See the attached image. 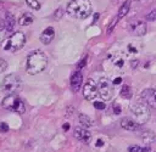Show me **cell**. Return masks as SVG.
Instances as JSON below:
<instances>
[{
	"mask_svg": "<svg viewBox=\"0 0 156 152\" xmlns=\"http://www.w3.org/2000/svg\"><path fill=\"white\" fill-rule=\"evenodd\" d=\"M48 66V57L41 50H34L32 51L26 62V71L28 74H38L43 72Z\"/></svg>",
	"mask_w": 156,
	"mask_h": 152,
	"instance_id": "1",
	"label": "cell"
},
{
	"mask_svg": "<svg viewBox=\"0 0 156 152\" xmlns=\"http://www.w3.org/2000/svg\"><path fill=\"white\" fill-rule=\"evenodd\" d=\"M66 11L73 18L84 19L91 13V2L89 0H71Z\"/></svg>",
	"mask_w": 156,
	"mask_h": 152,
	"instance_id": "2",
	"label": "cell"
},
{
	"mask_svg": "<svg viewBox=\"0 0 156 152\" xmlns=\"http://www.w3.org/2000/svg\"><path fill=\"white\" fill-rule=\"evenodd\" d=\"M21 88H22V80L15 73L6 75L1 81V90L6 94H10V95L18 92L21 90Z\"/></svg>",
	"mask_w": 156,
	"mask_h": 152,
	"instance_id": "3",
	"label": "cell"
},
{
	"mask_svg": "<svg viewBox=\"0 0 156 152\" xmlns=\"http://www.w3.org/2000/svg\"><path fill=\"white\" fill-rule=\"evenodd\" d=\"M1 106L7 111H12V112H16L20 114L24 113V111H26V106H24L23 101L15 94L5 96L1 101Z\"/></svg>",
	"mask_w": 156,
	"mask_h": 152,
	"instance_id": "4",
	"label": "cell"
},
{
	"mask_svg": "<svg viewBox=\"0 0 156 152\" xmlns=\"http://www.w3.org/2000/svg\"><path fill=\"white\" fill-rule=\"evenodd\" d=\"M26 43V36L22 32H16L13 33L5 43L4 45V49L6 51H10V52H15V51H18Z\"/></svg>",
	"mask_w": 156,
	"mask_h": 152,
	"instance_id": "5",
	"label": "cell"
},
{
	"mask_svg": "<svg viewBox=\"0 0 156 152\" xmlns=\"http://www.w3.org/2000/svg\"><path fill=\"white\" fill-rule=\"evenodd\" d=\"M129 108H130V112L136 117V119H138L136 122L139 124H143V123H145L149 119L150 113H149V109H147V107H146L145 103L134 102V103H132L129 106Z\"/></svg>",
	"mask_w": 156,
	"mask_h": 152,
	"instance_id": "6",
	"label": "cell"
},
{
	"mask_svg": "<svg viewBox=\"0 0 156 152\" xmlns=\"http://www.w3.org/2000/svg\"><path fill=\"white\" fill-rule=\"evenodd\" d=\"M98 90H99V95L101 98L104 100H110L112 97L113 94V86L112 83L107 79V78H100L99 83H98Z\"/></svg>",
	"mask_w": 156,
	"mask_h": 152,
	"instance_id": "7",
	"label": "cell"
},
{
	"mask_svg": "<svg viewBox=\"0 0 156 152\" xmlns=\"http://www.w3.org/2000/svg\"><path fill=\"white\" fill-rule=\"evenodd\" d=\"M99 95L98 84L94 81V79H88L87 83L83 86V96L88 101H93Z\"/></svg>",
	"mask_w": 156,
	"mask_h": 152,
	"instance_id": "8",
	"label": "cell"
},
{
	"mask_svg": "<svg viewBox=\"0 0 156 152\" xmlns=\"http://www.w3.org/2000/svg\"><path fill=\"white\" fill-rule=\"evenodd\" d=\"M140 96L146 106L151 108H156V89H145L141 91Z\"/></svg>",
	"mask_w": 156,
	"mask_h": 152,
	"instance_id": "9",
	"label": "cell"
},
{
	"mask_svg": "<svg viewBox=\"0 0 156 152\" xmlns=\"http://www.w3.org/2000/svg\"><path fill=\"white\" fill-rule=\"evenodd\" d=\"M73 134H74V137L77 140H79L80 142H83V143H89L90 140H91V134L84 128H80V126L74 128V133Z\"/></svg>",
	"mask_w": 156,
	"mask_h": 152,
	"instance_id": "10",
	"label": "cell"
},
{
	"mask_svg": "<svg viewBox=\"0 0 156 152\" xmlns=\"http://www.w3.org/2000/svg\"><path fill=\"white\" fill-rule=\"evenodd\" d=\"M121 126L129 131H140L143 128L141 124H139L136 120L130 119V118H123L121 120Z\"/></svg>",
	"mask_w": 156,
	"mask_h": 152,
	"instance_id": "11",
	"label": "cell"
},
{
	"mask_svg": "<svg viewBox=\"0 0 156 152\" xmlns=\"http://www.w3.org/2000/svg\"><path fill=\"white\" fill-rule=\"evenodd\" d=\"M82 83H83V75H82V73L79 71L73 72L72 75H71V89H72V91L77 92L80 89Z\"/></svg>",
	"mask_w": 156,
	"mask_h": 152,
	"instance_id": "12",
	"label": "cell"
},
{
	"mask_svg": "<svg viewBox=\"0 0 156 152\" xmlns=\"http://www.w3.org/2000/svg\"><path fill=\"white\" fill-rule=\"evenodd\" d=\"M54 36H55V30H54V28H52V27H48V28H45V29L41 32V34H40V41H41L43 44L48 45V44L51 43V40L54 39Z\"/></svg>",
	"mask_w": 156,
	"mask_h": 152,
	"instance_id": "13",
	"label": "cell"
},
{
	"mask_svg": "<svg viewBox=\"0 0 156 152\" xmlns=\"http://www.w3.org/2000/svg\"><path fill=\"white\" fill-rule=\"evenodd\" d=\"M132 32L138 36L144 35L146 33V23L141 21H136L134 24H132Z\"/></svg>",
	"mask_w": 156,
	"mask_h": 152,
	"instance_id": "14",
	"label": "cell"
},
{
	"mask_svg": "<svg viewBox=\"0 0 156 152\" xmlns=\"http://www.w3.org/2000/svg\"><path fill=\"white\" fill-rule=\"evenodd\" d=\"M129 9H130V0H126V1L121 5V7H119V10H118V15H117L118 19L122 18V17H124V16L128 13Z\"/></svg>",
	"mask_w": 156,
	"mask_h": 152,
	"instance_id": "15",
	"label": "cell"
},
{
	"mask_svg": "<svg viewBox=\"0 0 156 152\" xmlns=\"http://www.w3.org/2000/svg\"><path fill=\"white\" fill-rule=\"evenodd\" d=\"M140 137H141V140H143L144 142L150 143V142H152V141L155 140V134H154V131H151V130H144V131H141Z\"/></svg>",
	"mask_w": 156,
	"mask_h": 152,
	"instance_id": "16",
	"label": "cell"
},
{
	"mask_svg": "<svg viewBox=\"0 0 156 152\" xmlns=\"http://www.w3.org/2000/svg\"><path fill=\"white\" fill-rule=\"evenodd\" d=\"M18 22H20L21 26H29V24L33 22V15L29 13V12H26V13H23V15L20 17Z\"/></svg>",
	"mask_w": 156,
	"mask_h": 152,
	"instance_id": "17",
	"label": "cell"
},
{
	"mask_svg": "<svg viewBox=\"0 0 156 152\" xmlns=\"http://www.w3.org/2000/svg\"><path fill=\"white\" fill-rule=\"evenodd\" d=\"M79 123H80L83 126H85V128L93 126V120H91L87 114H83V113L79 114Z\"/></svg>",
	"mask_w": 156,
	"mask_h": 152,
	"instance_id": "18",
	"label": "cell"
},
{
	"mask_svg": "<svg viewBox=\"0 0 156 152\" xmlns=\"http://www.w3.org/2000/svg\"><path fill=\"white\" fill-rule=\"evenodd\" d=\"M5 23H6V30L7 32H11L15 27V17L11 15V13H7L6 15V19H5Z\"/></svg>",
	"mask_w": 156,
	"mask_h": 152,
	"instance_id": "19",
	"label": "cell"
},
{
	"mask_svg": "<svg viewBox=\"0 0 156 152\" xmlns=\"http://www.w3.org/2000/svg\"><path fill=\"white\" fill-rule=\"evenodd\" d=\"M150 147H141L138 145H133L128 147V152H150Z\"/></svg>",
	"mask_w": 156,
	"mask_h": 152,
	"instance_id": "20",
	"label": "cell"
},
{
	"mask_svg": "<svg viewBox=\"0 0 156 152\" xmlns=\"http://www.w3.org/2000/svg\"><path fill=\"white\" fill-rule=\"evenodd\" d=\"M121 96H122L123 98H130V96H132V89H130L129 85H124V86L122 88V90H121Z\"/></svg>",
	"mask_w": 156,
	"mask_h": 152,
	"instance_id": "21",
	"label": "cell"
},
{
	"mask_svg": "<svg viewBox=\"0 0 156 152\" xmlns=\"http://www.w3.org/2000/svg\"><path fill=\"white\" fill-rule=\"evenodd\" d=\"M26 2H27V5H28L29 7H32L33 10H39V9H40V2H39L38 0H26Z\"/></svg>",
	"mask_w": 156,
	"mask_h": 152,
	"instance_id": "22",
	"label": "cell"
},
{
	"mask_svg": "<svg viewBox=\"0 0 156 152\" xmlns=\"http://www.w3.org/2000/svg\"><path fill=\"white\" fill-rule=\"evenodd\" d=\"M7 68V62L4 60V58H0V73L5 72Z\"/></svg>",
	"mask_w": 156,
	"mask_h": 152,
	"instance_id": "23",
	"label": "cell"
},
{
	"mask_svg": "<svg viewBox=\"0 0 156 152\" xmlns=\"http://www.w3.org/2000/svg\"><path fill=\"white\" fill-rule=\"evenodd\" d=\"M117 21H118V17H116V18L110 23V26H108V28H107V34H110V33L112 32V29L115 28V24L117 23Z\"/></svg>",
	"mask_w": 156,
	"mask_h": 152,
	"instance_id": "24",
	"label": "cell"
},
{
	"mask_svg": "<svg viewBox=\"0 0 156 152\" xmlns=\"http://www.w3.org/2000/svg\"><path fill=\"white\" fill-rule=\"evenodd\" d=\"M94 107H95L96 109H105V107H106V105H105L104 102H100V101H96V102H94Z\"/></svg>",
	"mask_w": 156,
	"mask_h": 152,
	"instance_id": "25",
	"label": "cell"
},
{
	"mask_svg": "<svg viewBox=\"0 0 156 152\" xmlns=\"http://www.w3.org/2000/svg\"><path fill=\"white\" fill-rule=\"evenodd\" d=\"M7 131H9V125L5 122L0 123V133H7Z\"/></svg>",
	"mask_w": 156,
	"mask_h": 152,
	"instance_id": "26",
	"label": "cell"
},
{
	"mask_svg": "<svg viewBox=\"0 0 156 152\" xmlns=\"http://www.w3.org/2000/svg\"><path fill=\"white\" fill-rule=\"evenodd\" d=\"M146 18H147L149 21H155V19H156V9L152 10V11L146 16Z\"/></svg>",
	"mask_w": 156,
	"mask_h": 152,
	"instance_id": "27",
	"label": "cell"
},
{
	"mask_svg": "<svg viewBox=\"0 0 156 152\" xmlns=\"http://www.w3.org/2000/svg\"><path fill=\"white\" fill-rule=\"evenodd\" d=\"M61 15H62V9H58V10L55 12V18H56V19L61 18Z\"/></svg>",
	"mask_w": 156,
	"mask_h": 152,
	"instance_id": "28",
	"label": "cell"
},
{
	"mask_svg": "<svg viewBox=\"0 0 156 152\" xmlns=\"http://www.w3.org/2000/svg\"><path fill=\"white\" fill-rule=\"evenodd\" d=\"M113 112H115L116 114H119V113H121V107H119L118 105H113Z\"/></svg>",
	"mask_w": 156,
	"mask_h": 152,
	"instance_id": "29",
	"label": "cell"
},
{
	"mask_svg": "<svg viewBox=\"0 0 156 152\" xmlns=\"http://www.w3.org/2000/svg\"><path fill=\"white\" fill-rule=\"evenodd\" d=\"M85 63H87V57H84L79 63H78V68H82V67H84L85 66Z\"/></svg>",
	"mask_w": 156,
	"mask_h": 152,
	"instance_id": "30",
	"label": "cell"
},
{
	"mask_svg": "<svg viewBox=\"0 0 156 152\" xmlns=\"http://www.w3.org/2000/svg\"><path fill=\"white\" fill-rule=\"evenodd\" d=\"M6 28V23L4 19H0V30H4Z\"/></svg>",
	"mask_w": 156,
	"mask_h": 152,
	"instance_id": "31",
	"label": "cell"
},
{
	"mask_svg": "<svg viewBox=\"0 0 156 152\" xmlns=\"http://www.w3.org/2000/svg\"><path fill=\"white\" fill-rule=\"evenodd\" d=\"M121 83H122V78H121V77H118V78H116V79L113 80V83H112V84L117 85V84H121Z\"/></svg>",
	"mask_w": 156,
	"mask_h": 152,
	"instance_id": "32",
	"label": "cell"
},
{
	"mask_svg": "<svg viewBox=\"0 0 156 152\" xmlns=\"http://www.w3.org/2000/svg\"><path fill=\"white\" fill-rule=\"evenodd\" d=\"M138 63H139V61H138V60H134V61H132V68H135V67L138 66Z\"/></svg>",
	"mask_w": 156,
	"mask_h": 152,
	"instance_id": "33",
	"label": "cell"
},
{
	"mask_svg": "<svg viewBox=\"0 0 156 152\" xmlns=\"http://www.w3.org/2000/svg\"><path fill=\"white\" fill-rule=\"evenodd\" d=\"M102 145H104V141H102L101 139H99V140L96 141V146H98V147H100V146H102Z\"/></svg>",
	"mask_w": 156,
	"mask_h": 152,
	"instance_id": "34",
	"label": "cell"
},
{
	"mask_svg": "<svg viewBox=\"0 0 156 152\" xmlns=\"http://www.w3.org/2000/svg\"><path fill=\"white\" fill-rule=\"evenodd\" d=\"M62 129H63V130H68V129H69V124H68V123H65V124L62 125Z\"/></svg>",
	"mask_w": 156,
	"mask_h": 152,
	"instance_id": "35",
	"label": "cell"
}]
</instances>
